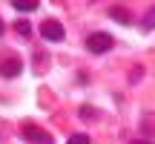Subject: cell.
<instances>
[{"instance_id":"obj_1","label":"cell","mask_w":155,"mask_h":144,"mask_svg":"<svg viewBox=\"0 0 155 144\" xmlns=\"http://www.w3.org/2000/svg\"><path fill=\"white\" fill-rule=\"evenodd\" d=\"M112 43H115V40H112V35H106V32H95V35L86 38V49L95 52V55H98V52H109Z\"/></svg>"},{"instance_id":"obj_2","label":"cell","mask_w":155,"mask_h":144,"mask_svg":"<svg viewBox=\"0 0 155 144\" xmlns=\"http://www.w3.org/2000/svg\"><path fill=\"white\" fill-rule=\"evenodd\" d=\"M20 135L26 141H32V144H52V135L46 133V130H40L38 124H23V127H20Z\"/></svg>"},{"instance_id":"obj_3","label":"cell","mask_w":155,"mask_h":144,"mask_svg":"<svg viewBox=\"0 0 155 144\" xmlns=\"http://www.w3.org/2000/svg\"><path fill=\"white\" fill-rule=\"evenodd\" d=\"M40 35H43V40H52V43H58V40L66 38V32H63V26H61L58 20H43Z\"/></svg>"},{"instance_id":"obj_4","label":"cell","mask_w":155,"mask_h":144,"mask_svg":"<svg viewBox=\"0 0 155 144\" xmlns=\"http://www.w3.org/2000/svg\"><path fill=\"white\" fill-rule=\"evenodd\" d=\"M20 69H23V63L17 61V58H12V61H6V67H0V72H3V75H9V78L20 75Z\"/></svg>"},{"instance_id":"obj_5","label":"cell","mask_w":155,"mask_h":144,"mask_svg":"<svg viewBox=\"0 0 155 144\" xmlns=\"http://www.w3.org/2000/svg\"><path fill=\"white\" fill-rule=\"evenodd\" d=\"M12 6H15L17 12H35L38 9V0H15Z\"/></svg>"},{"instance_id":"obj_6","label":"cell","mask_w":155,"mask_h":144,"mask_svg":"<svg viewBox=\"0 0 155 144\" xmlns=\"http://www.w3.org/2000/svg\"><path fill=\"white\" fill-rule=\"evenodd\" d=\"M15 32H17V35H23V38H29V35H32V26H29V20H17V23H15Z\"/></svg>"},{"instance_id":"obj_7","label":"cell","mask_w":155,"mask_h":144,"mask_svg":"<svg viewBox=\"0 0 155 144\" xmlns=\"http://www.w3.org/2000/svg\"><path fill=\"white\" fill-rule=\"evenodd\" d=\"M112 17H115L118 23H124V26H127V23H129V15H127V12H124V9H112Z\"/></svg>"},{"instance_id":"obj_8","label":"cell","mask_w":155,"mask_h":144,"mask_svg":"<svg viewBox=\"0 0 155 144\" xmlns=\"http://www.w3.org/2000/svg\"><path fill=\"white\" fill-rule=\"evenodd\" d=\"M66 144H89V135H86V133H75Z\"/></svg>"},{"instance_id":"obj_9","label":"cell","mask_w":155,"mask_h":144,"mask_svg":"<svg viewBox=\"0 0 155 144\" xmlns=\"http://www.w3.org/2000/svg\"><path fill=\"white\" fill-rule=\"evenodd\" d=\"M152 26H155V9L147 15V20H144V29H152Z\"/></svg>"},{"instance_id":"obj_10","label":"cell","mask_w":155,"mask_h":144,"mask_svg":"<svg viewBox=\"0 0 155 144\" xmlns=\"http://www.w3.org/2000/svg\"><path fill=\"white\" fill-rule=\"evenodd\" d=\"M81 110H83V112H81V115H83V118H86V121H89V118H92V115H95V112H92V107H81Z\"/></svg>"},{"instance_id":"obj_11","label":"cell","mask_w":155,"mask_h":144,"mask_svg":"<svg viewBox=\"0 0 155 144\" xmlns=\"http://www.w3.org/2000/svg\"><path fill=\"white\" fill-rule=\"evenodd\" d=\"M129 144H152V141H147V139H135V141H129Z\"/></svg>"},{"instance_id":"obj_12","label":"cell","mask_w":155,"mask_h":144,"mask_svg":"<svg viewBox=\"0 0 155 144\" xmlns=\"http://www.w3.org/2000/svg\"><path fill=\"white\" fill-rule=\"evenodd\" d=\"M0 38H3V20H0Z\"/></svg>"}]
</instances>
